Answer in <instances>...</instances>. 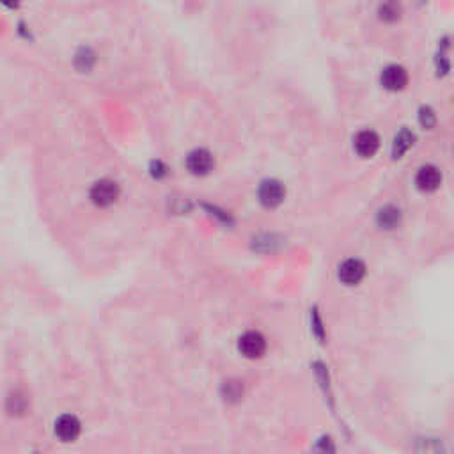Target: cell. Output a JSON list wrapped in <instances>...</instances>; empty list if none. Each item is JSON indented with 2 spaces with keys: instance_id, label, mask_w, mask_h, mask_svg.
<instances>
[{
  "instance_id": "obj_1",
  "label": "cell",
  "mask_w": 454,
  "mask_h": 454,
  "mask_svg": "<svg viewBox=\"0 0 454 454\" xmlns=\"http://www.w3.org/2000/svg\"><path fill=\"white\" fill-rule=\"evenodd\" d=\"M238 350L249 360L263 359L268 352V341L259 330H247L238 339Z\"/></svg>"
},
{
  "instance_id": "obj_2",
  "label": "cell",
  "mask_w": 454,
  "mask_h": 454,
  "mask_svg": "<svg viewBox=\"0 0 454 454\" xmlns=\"http://www.w3.org/2000/svg\"><path fill=\"white\" fill-rule=\"evenodd\" d=\"M366 273H368V266L359 257H348L337 266V279L348 288L359 286L366 279Z\"/></svg>"
},
{
  "instance_id": "obj_3",
  "label": "cell",
  "mask_w": 454,
  "mask_h": 454,
  "mask_svg": "<svg viewBox=\"0 0 454 454\" xmlns=\"http://www.w3.org/2000/svg\"><path fill=\"white\" fill-rule=\"evenodd\" d=\"M412 454H453V449L440 435L423 433L412 440Z\"/></svg>"
},
{
  "instance_id": "obj_4",
  "label": "cell",
  "mask_w": 454,
  "mask_h": 454,
  "mask_svg": "<svg viewBox=\"0 0 454 454\" xmlns=\"http://www.w3.org/2000/svg\"><path fill=\"white\" fill-rule=\"evenodd\" d=\"M54 433L60 442H75L82 433V423H80L76 415L64 414L54 424Z\"/></svg>"
},
{
  "instance_id": "obj_5",
  "label": "cell",
  "mask_w": 454,
  "mask_h": 454,
  "mask_svg": "<svg viewBox=\"0 0 454 454\" xmlns=\"http://www.w3.org/2000/svg\"><path fill=\"white\" fill-rule=\"evenodd\" d=\"M257 197L265 208H277L286 197V188L281 181L277 179H266L261 183L257 190Z\"/></svg>"
},
{
  "instance_id": "obj_6",
  "label": "cell",
  "mask_w": 454,
  "mask_h": 454,
  "mask_svg": "<svg viewBox=\"0 0 454 454\" xmlns=\"http://www.w3.org/2000/svg\"><path fill=\"white\" fill-rule=\"evenodd\" d=\"M119 197V186L117 183L111 181V179H102V181L95 183L91 188V201L96 206H111L114 204L115 199Z\"/></svg>"
},
{
  "instance_id": "obj_7",
  "label": "cell",
  "mask_w": 454,
  "mask_h": 454,
  "mask_svg": "<svg viewBox=\"0 0 454 454\" xmlns=\"http://www.w3.org/2000/svg\"><path fill=\"white\" fill-rule=\"evenodd\" d=\"M415 185L423 192H435L442 185V170L437 165H423L415 174Z\"/></svg>"
},
{
  "instance_id": "obj_8",
  "label": "cell",
  "mask_w": 454,
  "mask_h": 454,
  "mask_svg": "<svg viewBox=\"0 0 454 454\" xmlns=\"http://www.w3.org/2000/svg\"><path fill=\"white\" fill-rule=\"evenodd\" d=\"M382 86L389 91H403L408 86V72L399 64H391L382 72Z\"/></svg>"
},
{
  "instance_id": "obj_9",
  "label": "cell",
  "mask_w": 454,
  "mask_h": 454,
  "mask_svg": "<svg viewBox=\"0 0 454 454\" xmlns=\"http://www.w3.org/2000/svg\"><path fill=\"white\" fill-rule=\"evenodd\" d=\"M213 154L209 153L208 149H194L186 159V169L195 176H204L213 169Z\"/></svg>"
},
{
  "instance_id": "obj_10",
  "label": "cell",
  "mask_w": 454,
  "mask_h": 454,
  "mask_svg": "<svg viewBox=\"0 0 454 454\" xmlns=\"http://www.w3.org/2000/svg\"><path fill=\"white\" fill-rule=\"evenodd\" d=\"M353 147H355V151L362 159H371V156L376 154V151L380 149L378 133L373 130L359 131L355 137V143H353Z\"/></svg>"
},
{
  "instance_id": "obj_11",
  "label": "cell",
  "mask_w": 454,
  "mask_h": 454,
  "mask_svg": "<svg viewBox=\"0 0 454 454\" xmlns=\"http://www.w3.org/2000/svg\"><path fill=\"white\" fill-rule=\"evenodd\" d=\"M415 135L412 133L408 128H403V130L399 131L394 138V144H392V154H394V159H401L412 146H414Z\"/></svg>"
},
{
  "instance_id": "obj_12",
  "label": "cell",
  "mask_w": 454,
  "mask_h": 454,
  "mask_svg": "<svg viewBox=\"0 0 454 454\" xmlns=\"http://www.w3.org/2000/svg\"><path fill=\"white\" fill-rule=\"evenodd\" d=\"M399 222H401V211L394 206H385V208L380 209L378 213V224L382 225L383 229H394L398 227Z\"/></svg>"
},
{
  "instance_id": "obj_13",
  "label": "cell",
  "mask_w": 454,
  "mask_h": 454,
  "mask_svg": "<svg viewBox=\"0 0 454 454\" xmlns=\"http://www.w3.org/2000/svg\"><path fill=\"white\" fill-rule=\"evenodd\" d=\"M312 454H337L336 440L330 435H323L312 446Z\"/></svg>"
},
{
  "instance_id": "obj_14",
  "label": "cell",
  "mask_w": 454,
  "mask_h": 454,
  "mask_svg": "<svg viewBox=\"0 0 454 454\" xmlns=\"http://www.w3.org/2000/svg\"><path fill=\"white\" fill-rule=\"evenodd\" d=\"M311 330H312V334H314V337H316L320 343H325L327 330H325L323 320H321L320 312H318L316 309H312L311 311Z\"/></svg>"
},
{
  "instance_id": "obj_15",
  "label": "cell",
  "mask_w": 454,
  "mask_h": 454,
  "mask_svg": "<svg viewBox=\"0 0 454 454\" xmlns=\"http://www.w3.org/2000/svg\"><path fill=\"white\" fill-rule=\"evenodd\" d=\"M378 15L383 22H396L401 15V6H398L396 2H387V4L380 6Z\"/></svg>"
},
{
  "instance_id": "obj_16",
  "label": "cell",
  "mask_w": 454,
  "mask_h": 454,
  "mask_svg": "<svg viewBox=\"0 0 454 454\" xmlns=\"http://www.w3.org/2000/svg\"><path fill=\"white\" fill-rule=\"evenodd\" d=\"M419 123L423 124L424 128H428V130H431L437 124V114H435L433 108L421 107V111H419Z\"/></svg>"
}]
</instances>
